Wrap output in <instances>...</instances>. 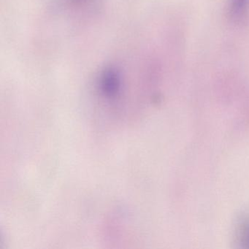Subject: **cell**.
<instances>
[{"instance_id":"1","label":"cell","mask_w":249,"mask_h":249,"mask_svg":"<svg viewBox=\"0 0 249 249\" xmlns=\"http://www.w3.org/2000/svg\"><path fill=\"white\" fill-rule=\"evenodd\" d=\"M121 76L113 68L103 71L100 76V88L102 94L107 98H114L121 90Z\"/></svg>"},{"instance_id":"2","label":"cell","mask_w":249,"mask_h":249,"mask_svg":"<svg viewBox=\"0 0 249 249\" xmlns=\"http://www.w3.org/2000/svg\"><path fill=\"white\" fill-rule=\"evenodd\" d=\"M249 8V0H230L229 14L234 21H241Z\"/></svg>"}]
</instances>
